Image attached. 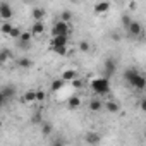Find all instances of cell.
Here are the masks:
<instances>
[{"label": "cell", "mask_w": 146, "mask_h": 146, "mask_svg": "<svg viewBox=\"0 0 146 146\" xmlns=\"http://www.w3.org/2000/svg\"><path fill=\"white\" fill-rule=\"evenodd\" d=\"M31 35L33 36H41L43 33H45V23L43 21H38V23H33V26H31Z\"/></svg>", "instance_id": "obj_14"}, {"label": "cell", "mask_w": 146, "mask_h": 146, "mask_svg": "<svg viewBox=\"0 0 146 146\" xmlns=\"http://www.w3.org/2000/svg\"><path fill=\"white\" fill-rule=\"evenodd\" d=\"M52 146H65V143H64L62 139H55V141L52 143Z\"/></svg>", "instance_id": "obj_34"}, {"label": "cell", "mask_w": 146, "mask_h": 146, "mask_svg": "<svg viewBox=\"0 0 146 146\" xmlns=\"http://www.w3.org/2000/svg\"><path fill=\"white\" fill-rule=\"evenodd\" d=\"M70 35V24L67 23H62V21H57L52 28V38L53 36H69Z\"/></svg>", "instance_id": "obj_3"}, {"label": "cell", "mask_w": 146, "mask_h": 146, "mask_svg": "<svg viewBox=\"0 0 146 146\" xmlns=\"http://www.w3.org/2000/svg\"><path fill=\"white\" fill-rule=\"evenodd\" d=\"M0 17H2V21H11L14 17V9L9 2H0Z\"/></svg>", "instance_id": "obj_6"}, {"label": "cell", "mask_w": 146, "mask_h": 146, "mask_svg": "<svg viewBox=\"0 0 146 146\" xmlns=\"http://www.w3.org/2000/svg\"><path fill=\"white\" fill-rule=\"evenodd\" d=\"M129 9H131V11L137 9V4H136V2H131V4H129Z\"/></svg>", "instance_id": "obj_35"}, {"label": "cell", "mask_w": 146, "mask_h": 146, "mask_svg": "<svg viewBox=\"0 0 146 146\" xmlns=\"http://www.w3.org/2000/svg\"><path fill=\"white\" fill-rule=\"evenodd\" d=\"M132 21H134V19H132V17H131L129 14H122V16H120V24H122V26H124L125 29H127V28H129V26L132 24Z\"/></svg>", "instance_id": "obj_24"}, {"label": "cell", "mask_w": 146, "mask_h": 146, "mask_svg": "<svg viewBox=\"0 0 146 146\" xmlns=\"http://www.w3.org/2000/svg\"><path fill=\"white\" fill-rule=\"evenodd\" d=\"M67 105H69V108L70 110H78L79 107H81V98L79 96H69V100H67Z\"/></svg>", "instance_id": "obj_18"}, {"label": "cell", "mask_w": 146, "mask_h": 146, "mask_svg": "<svg viewBox=\"0 0 146 146\" xmlns=\"http://www.w3.org/2000/svg\"><path fill=\"white\" fill-rule=\"evenodd\" d=\"M45 100H46V91H45V90H38V91H36V102L41 103V102H45Z\"/></svg>", "instance_id": "obj_29"}, {"label": "cell", "mask_w": 146, "mask_h": 146, "mask_svg": "<svg viewBox=\"0 0 146 146\" xmlns=\"http://www.w3.org/2000/svg\"><path fill=\"white\" fill-rule=\"evenodd\" d=\"M79 50H81L83 53H88V52L91 50V45H90V41H88V40H81V41H79Z\"/></svg>", "instance_id": "obj_26"}, {"label": "cell", "mask_w": 146, "mask_h": 146, "mask_svg": "<svg viewBox=\"0 0 146 146\" xmlns=\"http://www.w3.org/2000/svg\"><path fill=\"white\" fill-rule=\"evenodd\" d=\"M131 88H134V90H137V91H141V90H144L146 88V78L141 74V72H139V74H137V78L129 84Z\"/></svg>", "instance_id": "obj_10"}, {"label": "cell", "mask_w": 146, "mask_h": 146, "mask_svg": "<svg viewBox=\"0 0 146 146\" xmlns=\"http://www.w3.org/2000/svg\"><path fill=\"white\" fill-rule=\"evenodd\" d=\"M139 110L146 113V98H141L139 100Z\"/></svg>", "instance_id": "obj_32"}, {"label": "cell", "mask_w": 146, "mask_h": 146, "mask_svg": "<svg viewBox=\"0 0 146 146\" xmlns=\"http://www.w3.org/2000/svg\"><path fill=\"white\" fill-rule=\"evenodd\" d=\"M31 40H33L31 31H23V35H21V38H19L17 43H21V45H31Z\"/></svg>", "instance_id": "obj_20"}, {"label": "cell", "mask_w": 146, "mask_h": 146, "mask_svg": "<svg viewBox=\"0 0 146 146\" xmlns=\"http://www.w3.org/2000/svg\"><path fill=\"white\" fill-rule=\"evenodd\" d=\"M11 58H12V52L9 48H2V50H0V62H2V64H5Z\"/></svg>", "instance_id": "obj_22"}, {"label": "cell", "mask_w": 146, "mask_h": 146, "mask_svg": "<svg viewBox=\"0 0 146 146\" xmlns=\"http://www.w3.org/2000/svg\"><path fill=\"white\" fill-rule=\"evenodd\" d=\"M16 65H17L19 69H24V70H26V69H31V67H33V60L24 55V57L16 58Z\"/></svg>", "instance_id": "obj_12"}, {"label": "cell", "mask_w": 146, "mask_h": 146, "mask_svg": "<svg viewBox=\"0 0 146 146\" xmlns=\"http://www.w3.org/2000/svg\"><path fill=\"white\" fill-rule=\"evenodd\" d=\"M110 40L115 41V43H119V41L122 40V35H120L119 31H112V33H110Z\"/></svg>", "instance_id": "obj_30"}, {"label": "cell", "mask_w": 146, "mask_h": 146, "mask_svg": "<svg viewBox=\"0 0 146 146\" xmlns=\"http://www.w3.org/2000/svg\"><path fill=\"white\" fill-rule=\"evenodd\" d=\"M52 131H53V127H52L48 122H43V124H41V134H43V136H50Z\"/></svg>", "instance_id": "obj_27"}, {"label": "cell", "mask_w": 146, "mask_h": 146, "mask_svg": "<svg viewBox=\"0 0 146 146\" xmlns=\"http://www.w3.org/2000/svg\"><path fill=\"white\" fill-rule=\"evenodd\" d=\"M127 33H129V36H131V38H134V40H139V38H143V35H144L143 24H141L139 21H132V24L127 28Z\"/></svg>", "instance_id": "obj_5"}, {"label": "cell", "mask_w": 146, "mask_h": 146, "mask_svg": "<svg viewBox=\"0 0 146 146\" xmlns=\"http://www.w3.org/2000/svg\"><path fill=\"white\" fill-rule=\"evenodd\" d=\"M115 72H117V60L113 57H107L105 62H103V74H105V78L110 79Z\"/></svg>", "instance_id": "obj_4"}, {"label": "cell", "mask_w": 146, "mask_h": 146, "mask_svg": "<svg viewBox=\"0 0 146 146\" xmlns=\"http://www.w3.org/2000/svg\"><path fill=\"white\" fill-rule=\"evenodd\" d=\"M72 86H74L76 90H81V88H83V81H81V79L78 78L76 81H72Z\"/></svg>", "instance_id": "obj_33"}, {"label": "cell", "mask_w": 146, "mask_h": 146, "mask_svg": "<svg viewBox=\"0 0 146 146\" xmlns=\"http://www.w3.org/2000/svg\"><path fill=\"white\" fill-rule=\"evenodd\" d=\"M88 108H90L91 112H100V110L105 108V103H103L100 98H91L90 103H88Z\"/></svg>", "instance_id": "obj_13"}, {"label": "cell", "mask_w": 146, "mask_h": 146, "mask_svg": "<svg viewBox=\"0 0 146 146\" xmlns=\"http://www.w3.org/2000/svg\"><path fill=\"white\" fill-rule=\"evenodd\" d=\"M58 21H62V23H67V24H70V21H72V12L70 11H62L60 12V19Z\"/></svg>", "instance_id": "obj_23"}, {"label": "cell", "mask_w": 146, "mask_h": 146, "mask_svg": "<svg viewBox=\"0 0 146 146\" xmlns=\"http://www.w3.org/2000/svg\"><path fill=\"white\" fill-rule=\"evenodd\" d=\"M21 35H23V31H21V28H14L12 29V33L9 35V38H12V40H16V41H19V38H21Z\"/></svg>", "instance_id": "obj_28"}, {"label": "cell", "mask_w": 146, "mask_h": 146, "mask_svg": "<svg viewBox=\"0 0 146 146\" xmlns=\"http://www.w3.org/2000/svg\"><path fill=\"white\" fill-rule=\"evenodd\" d=\"M62 79H64L65 83H72V81L78 79V72H76L74 69H67V70L62 72Z\"/></svg>", "instance_id": "obj_15"}, {"label": "cell", "mask_w": 146, "mask_h": 146, "mask_svg": "<svg viewBox=\"0 0 146 146\" xmlns=\"http://www.w3.org/2000/svg\"><path fill=\"white\" fill-rule=\"evenodd\" d=\"M53 52H55L57 55L64 57V55H67V53H69V48H67V46H60V48H53Z\"/></svg>", "instance_id": "obj_31"}, {"label": "cell", "mask_w": 146, "mask_h": 146, "mask_svg": "<svg viewBox=\"0 0 146 146\" xmlns=\"http://www.w3.org/2000/svg\"><path fill=\"white\" fill-rule=\"evenodd\" d=\"M64 86H65V81H64L62 78H58V79H53V81H52V91H53V93L60 91Z\"/></svg>", "instance_id": "obj_21"}, {"label": "cell", "mask_w": 146, "mask_h": 146, "mask_svg": "<svg viewBox=\"0 0 146 146\" xmlns=\"http://www.w3.org/2000/svg\"><path fill=\"white\" fill-rule=\"evenodd\" d=\"M112 9V4L110 2H98V4H95V7H93V11H95V14H105V12H108Z\"/></svg>", "instance_id": "obj_11"}, {"label": "cell", "mask_w": 146, "mask_h": 146, "mask_svg": "<svg viewBox=\"0 0 146 146\" xmlns=\"http://www.w3.org/2000/svg\"><path fill=\"white\" fill-rule=\"evenodd\" d=\"M91 90H93L95 95H100V96L108 95V93H110V79H107L105 76L93 79V81H91Z\"/></svg>", "instance_id": "obj_1"}, {"label": "cell", "mask_w": 146, "mask_h": 146, "mask_svg": "<svg viewBox=\"0 0 146 146\" xmlns=\"http://www.w3.org/2000/svg\"><path fill=\"white\" fill-rule=\"evenodd\" d=\"M14 28H16V26H14L11 21H2V24H0V31H2V35H5V36H9Z\"/></svg>", "instance_id": "obj_17"}, {"label": "cell", "mask_w": 146, "mask_h": 146, "mask_svg": "<svg viewBox=\"0 0 146 146\" xmlns=\"http://www.w3.org/2000/svg\"><path fill=\"white\" fill-rule=\"evenodd\" d=\"M105 110L110 112V113H119V112H120V105H119V102H115V100H108V102L105 103Z\"/></svg>", "instance_id": "obj_16"}, {"label": "cell", "mask_w": 146, "mask_h": 146, "mask_svg": "<svg viewBox=\"0 0 146 146\" xmlns=\"http://www.w3.org/2000/svg\"><path fill=\"white\" fill-rule=\"evenodd\" d=\"M26 103H33V102H36V91H33V90H29V91H26L24 93V98H23Z\"/></svg>", "instance_id": "obj_25"}, {"label": "cell", "mask_w": 146, "mask_h": 146, "mask_svg": "<svg viewBox=\"0 0 146 146\" xmlns=\"http://www.w3.org/2000/svg\"><path fill=\"white\" fill-rule=\"evenodd\" d=\"M137 74H139V70H137L136 67H127V69L124 70V76H122V78H124V81H125L127 84H131V83L137 78Z\"/></svg>", "instance_id": "obj_9"}, {"label": "cell", "mask_w": 146, "mask_h": 146, "mask_svg": "<svg viewBox=\"0 0 146 146\" xmlns=\"http://www.w3.org/2000/svg\"><path fill=\"white\" fill-rule=\"evenodd\" d=\"M31 16H33V19H35V23L43 21V17H45V9H43V7H35V9L31 11Z\"/></svg>", "instance_id": "obj_19"}, {"label": "cell", "mask_w": 146, "mask_h": 146, "mask_svg": "<svg viewBox=\"0 0 146 146\" xmlns=\"http://www.w3.org/2000/svg\"><path fill=\"white\" fill-rule=\"evenodd\" d=\"M69 45V36H53L50 40V48H60V46H67Z\"/></svg>", "instance_id": "obj_8"}, {"label": "cell", "mask_w": 146, "mask_h": 146, "mask_svg": "<svg viewBox=\"0 0 146 146\" xmlns=\"http://www.w3.org/2000/svg\"><path fill=\"white\" fill-rule=\"evenodd\" d=\"M84 143L90 144V146H98L102 143V134L96 132V131H88L84 134Z\"/></svg>", "instance_id": "obj_7"}, {"label": "cell", "mask_w": 146, "mask_h": 146, "mask_svg": "<svg viewBox=\"0 0 146 146\" xmlns=\"http://www.w3.org/2000/svg\"><path fill=\"white\" fill-rule=\"evenodd\" d=\"M16 95H17V90L14 84H4L0 88V102H2V105H7Z\"/></svg>", "instance_id": "obj_2"}]
</instances>
